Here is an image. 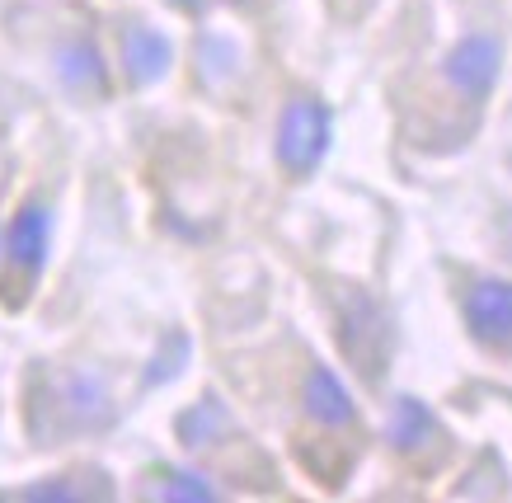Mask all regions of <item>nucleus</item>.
Returning <instances> with one entry per match:
<instances>
[{
    "label": "nucleus",
    "mask_w": 512,
    "mask_h": 503,
    "mask_svg": "<svg viewBox=\"0 0 512 503\" xmlns=\"http://www.w3.org/2000/svg\"><path fill=\"white\" fill-rule=\"evenodd\" d=\"M47 207L29 203V207H19V217L10 221V264L19 268V273H38L47 259Z\"/></svg>",
    "instance_id": "5"
},
{
    "label": "nucleus",
    "mask_w": 512,
    "mask_h": 503,
    "mask_svg": "<svg viewBox=\"0 0 512 503\" xmlns=\"http://www.w3.org/2000/svg\"><path fill=\"white\" fill-rule=\"evenodd\" d=\"M339 330H343V353L353 358L357 372L367 381L381 377L386 353H390V325H386V315H381V306L372 297H362V292H348L339 311Z\"/></svg>",
    "instance_id": "1"
},
{
    "label": "nucleus",
    "mask_w": 512,
    "mask_h": 503,
    "mask_svg": "<svg viewBox=\"0 0 512 503\" xmlns=\"http://www.w3.org/2000/svg\"><path fill=\"white\" fill-rule=\"evenodd\" d=\"M466 325L480 344L508 348L512 344V283H503V278H480V283H470Z\"/></svg>",
    "instance_id": "4"
},
{
    "label": "nucleus",
    "mask_w": 512,
    "mask_h": 503,
    "mask_svg": "<svg viewBox=\"0 0 512 503\" xmlns=\"http://www.w3.org/2000/svg\"><path fill=\"white\" fill-rule=\"evenodd\" d=\"M217 433H226V414H221L212 400L198 409H188L184 419H179V438L188 447H207V442H217Z\"/></svg>",
    "instance_id": "10"
},
{
    "label": "nucleus",
    "mask_w": 512,
    "mask_h": 503,
    "mask_svg": "<svg viewBox=\"0 0 512 503\" xmlns=\"http://www.w3.org/2000/svg\"><path fill=\"white\" fill-rule=\"evenodd\" d=\"M428 438H433V414L419 400H400L390 414V442L400 452H419V447H428Z\"/></svg>",
    "instance_id": "8"
},
{
    "label": "nucleus",
    "mask_w": 512,
    "mask_h": 503,
    "mask_svg": "<svg viewBox=\"0 0 512 503\" xmlns=\"http://www.w3.org/2000/svg\"><path fill=\"white\" fill-rule=\"evenodd\" d=\"M306 414L315 424H329V428H343L353 424V395L343 391V381L325 367H315L306 377Z\"/></svg>",
    "instance_id": "7"
},
{
    "label": "nucleus",
    "mask_w": 512,
    "mask_h": 503,
    "mask_svg": "<svg viewBox=\"0 0 512 503\" xmlns=\"http://www.w3.org/2000/svg\"><path fill=\"white\" fill-rule=\"evenodd\" d=\"M165 494H170V499H212V489L202 485L198 475H170Z\"/></svg>",
    "instance_id": "11"
},
{
    "label": "nucleus",
    "mask_w": 512,
    "mask_h": 503,
    "mask_svg": "<svg viewBox=\"0 0 512 503\" xmlns=\"http://www.w3.org/2000/svg\"><path fill=\"white\" fill-rule=\"evenodd\" d=\"M329 146V113L315 99H292L278 123V160L292 174H311L325 160Z\"/></svg>",
    "instance_id": "2"
},
{
    "label": "nucleus",
    "mask_w": 512,
    "mask_h": 503,
    "mask_svg": "<svg viewBox=\"0 0 512 503\" xmlns=\"http://www.w3.org/2000/svg\"><path fill=\"white\" fill-rule=\"evenodd\" d=\"M447 80L461 90L466 99H484L494 90L498 71H503V48H498L494 33H466L456 48L447 52Z\"/></svg>",
    "instance_id": "3"
},
{
    "label": "nucleus",
    "mask_w": 512,
    "mask_h": 503,
    "mask_svg": "<svg viewBox=\"0 0 512 503\" xmlns=\"http://www.w3.org/2000/svg\"><path fill=\"white\" fill-rule=\"evenodd\" d=\"M170 43H165V33L156 29H132L123 38V66L127 76H132V85H151V80H160L165 71H170Z\"/></svg>",
    "instance_id": "6"
},
{
    "label": "nucleus",
    "mask_w": 512,
    "mask_h": 503,
    "mask_svg": "<svg viewBox=\"0 0 512 503\" xmlns=\"http://www.w3.org/2000/svg\"><path fill=\"white\" fill-rule=\"evenodd\" d=\"M62 80L76 90V95H99L104 90V62L90 43H76V48L62 52Z\"/></svg>",
    "instance_id": "9"
}]
</instances>
